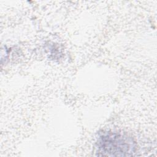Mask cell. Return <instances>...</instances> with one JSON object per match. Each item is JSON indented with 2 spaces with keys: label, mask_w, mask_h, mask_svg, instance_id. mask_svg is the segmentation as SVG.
I'll list each match as a JSON object with an SVG mask.
<instances>
[{
  "label": "cell",
  "mask_w": 157,
  "mask_h": 157,
  "mask_svg": "<svg viewBox=\"0 0 157 157\" xmlns=\"http://www.w3.org/2000/svg\"><path fill=\"white\" fill-rule=\"evenodd\" d=\"M136 144L128 135L118 132H107L101 135L96 142L97 155L103 156H133Z\"/></svg>",
  "instance_id": "6da1fadb"
}]
</instances>
